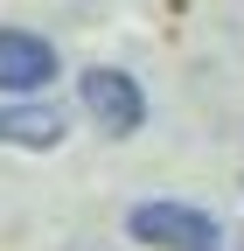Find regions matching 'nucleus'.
I'll use <instances>...</instances> for the list:
<instances>
[{"label":"nucleus","instance_id":"f03ea898","mask_svg":"<svg viewBox=\"0 0 244 251\" xmlns=\"http://www.w3.org/2000/svg\"><path fill=\"white\" fill-rule=\"evenodd\" d=\"M84 112L98 119V133L126 140V133H140L146 98H140V84H133L126 70H84Z\"/></svg>","mask_w":244,"mask_h":251},{"label":"nucleus","instance_id":"7ed1b4c3","mask_svg":"<svg viewBox=\"0 0 244 251\" xmlns=\"http://www.w3.org/2000/svg\"><path fill=\"white\" fill-rule=\"evenodd\" d=\"M49 77H56V49L42 35L0 28V91H42Z\"/></svg>","mask_w":244,"mask_h":251},{"label":"nucleus","instance_id":"f257e3e1","mask_svg":"<svg viewBox=\"0 0 244 251\" xmlns=\"http://www.w3.org/2000/svg\"><path fill=\"white\" fill-rule=\"evenodd\" d=\"M126 230L140 244H154V251H223V230H217V216H202L189 202H140L126 216Z\"/></svg>","mask_w":244,"mask_h":251},{"label":"nucleus","instance_id":"20e7f679","mask_svg":"<svg viewBox=\"0 0 244 251\" xmlns=\"http://www.w3.org/2000/svg\"><path fill=\"white\" fill-rule=\"evenodd\" d=\"M0 140L7 147H56L63 140V112H49V105H0Z\"/></svg>","mask_w":244,"mask_h":251}]
</instances>
